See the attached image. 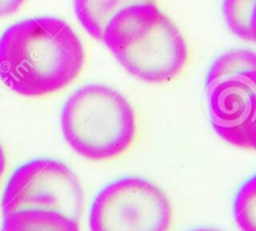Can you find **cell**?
Instances as JSON below:
<instances>
[{"label": "cell", "mask_w": 256, "mask_h": 231, "mask_svg": "<svg viewBox=\"0 0 256 231\" xmlns=\"http://www.w3.org/2000/svg\"><path fill=\"white\" fill-rule=\"evenodd\" d=\"M85 59L80 38L59 18L22 20L0 36V80L25 98L65 89L82 74Z\"/></svg>", "instance_id": "cell-1"}, {"label": "cell", "mask_w": 256, "mask_h": 231, "mask_svg": "<svg viewBox=\"0 0 256 231\" xmlns=\"http://www.w3.org/2000/svg\"><path fill=\"white\" fill-rule=\"evenodd\" d=\"M102 42L132 76L148 84L172 82L189 60L182 32L149 0L122 8L105 28Z\"/></svg>", "instance_id": "cell-2"}, {"label": "cell", "mask_w": 256, "mask_h": 231, "mask_svg": "<svg viewBox=\"0 0 256 231\" xmlns=\"http://www.w3.org/2000/svg\"><path fill=\"white\" fill-rule=\"evenodd\" d=\"M60 125L70 149L92 162L120 158L138 135L132 105L122 92L102 84L75 90L62 106Z\"/></svg>", "instance_id": "cell-3"}, {"label": "cell", "mask_w": 256, "mask_h": 231, "mask_svg": "<svg viewBox=\"0 0 256 231\" xmlns=\"http://www.w3.org/2000/svg\"><path fill=\"white\" fill-rule=\"evenodd\" d=\"M209 119L230 145L248 149L256 124V52L230 50L212 64L205 82Z\"/></svg>", "instance_id": "cell-4"}, {"label": "cell", "mask_w": 256, "mask_h": 231, "mask_svg": "<svg viewBox=\"0 0 256 231\" xmlns=\"http://www.w3.org/2000/svg\"><path fill=\"white\" fill-rule=\"evenodd\" d=\"M174 210L168 195L142 178L108 184L89 212L90 231H172Z\"/></svg>", "instance_id": "cell-5"}, {"label": "cell", "mask_w": 256, "mask_h": 231, "mask_svg": "<svg viewBox=\"0 0 256 231\" xmlns=\"http://www.w3.org/2000/svg\"><path fill=\"white\" fill-rule=\"evenodd\" d=\"M84 192L75 172L54 159H35L18 168L2 192L4 216L18 212H59L79 222L84 212Z\"/></svg>", "instance_id": "cell-6"}, {"label": "cell", "mask_w": 256, "mask_h": 231, "mask_svg": "<svg viewBox=\"0 0 256 231\" xmlns=\"http://www.w3.org/2000/svg\"><path fill=\"white\" fill-rule=\"evenodd\" d=\"M136 0H74V12L82 29L94 39L102 40L110 20Z\"/></svg>", "instance_id": "cell-7"}, {"label": "cell", "mask_w": 256, "mask_h": 231, "mask_svg": "<svg viewBox=\"0 0 256 231\" xmlns=\"http://www.w3.org/2000/svg\"><path fill=\"white\" fill-rule=\"evenodd\" d=\"M0 231H82L79 222L59 212L26 210L4 216Z\"/></svg>", "instance_id": "cell-8"}, {"label": "cell", "mask_w": 256, "mask_h": 231, "mask_svg": "<svg viewBox=\"0 0 256 231\" xmlns=\"http://www.w3.org/2000/svg\"><path fill=\"white\" fill-rule=\"evenodd\" d=\"M256 0H224L222 14L230 32L242 40L250 42V22Z\"/></svg>", "instance_id": "cell-9"}, {"label": "cell", "mask_w": 256, "mask_h": 231, "mask_svg": "<svg viewBox=\"0 0 256 231\" xmlns=\"http://www.w3.org/2000/svg\"><path fill=\"white\" fill-rule=\"evenodd\" d=\"M234 219L242 231H256V175L238 192L234 202Z\"/></svg>", "instance_id": "cell-10"}, {"label": "cell", "mask_w": 256, "mask_h": 231, "mask_svg": "<svg viewBox=\"0 0 256 231\" xmlns=\"http://www.w3.org/2000/svg\"><path fill=\"white\" fill-rule=\"evenodd\" d=\"M26 0H0V18L15 14Z\"/></svg>", "instance_id": "cell-11"}, {"label": "cell", "mask_w": 256, "mask_h": 231, "mask_svg": "<svg viewBox=\"0 0 256 231\" xmlns=\"http://www.w3.org/2000/svg\"><path fill=\"white\" fill-rule=\"evenodd\" d=\"M250 42H256V6L252 16V22H250Z\"/></svg>", "instance_id": "cell-12"}, {"label": "cell", "mask_w": 256, "mask_h": 231, "mask_svg": "<svg viewBox=\"0 0 256 231\" xmlns=\"http://www.w3.org/2000/svg\"><path fill=\"white\" fill-rule=\"evenodd\" d=\"M5 166H6V156H5V152L2 149V144H0V180H2V175H4Z\"/></svg>", "instance_id": "cell-13"}, {"label": "cell", "mask_w": 256, "mask_h": 231, "mask_svg": "<svg viewBox=\"0 0 256 231\" xmlns=\"http://www.w3.org/2000/svg\"><path fill=\"white\" fill-rule=\"evenodd\" d=\"M248 150H254V152H256V124L254 125L252 134H250L249 142H248Z\"/></svg>", "instance_id": "cell-14"}, {"label": "cell", "mask_w": 256, "mask_h": 231, "mask_svg": "<svg viewBox=\"0 0 256 231\" xmlns=\"http://www.w3.org/2000/svg\"><path fill=\"white\" fill-rule=\"evenodd\" d=\"M192 231H222V230H216V229H208V228H202V229H195Z\"/></svg>", "instance_id": "cell-15"}]
</instances>
